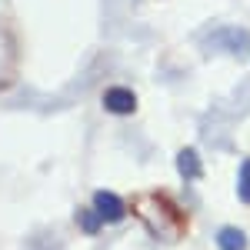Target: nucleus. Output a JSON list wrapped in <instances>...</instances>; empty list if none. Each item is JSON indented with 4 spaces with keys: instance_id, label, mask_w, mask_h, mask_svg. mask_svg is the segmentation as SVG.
<instances>
[{
    "instance_id": "obj_1",
    "label": "nucleus",
    "mask_w": 250,
    "mask_h": 250,
    "mask_svg": "<svg viewBox=\"0 0 250 250\" xmlns=\"http://www.w3.org/2000/svg\"><path fill=\"white\" fill-rule=\"evenodd\" d=\"M94 210H97V217H100L104 224H117V220H124L127 207H124V200H120L117 193L97 190V193H94Z\"/></svg>"
},
{
    "instance_id": "obj_2",
    "label": "nucleus",
    "mask_w": 250,
    "mask_h": 250,
    "mask_svg": "<svg viewBox=\"0 0 250 250\" xmlns=\"http://www.w3.org/2000/svg\"><path fill=\"white\" fill-rule=\"evenodd\" d=\"M104 107L117 117H127L137 110V97L134 90H127V87H110L107 94H104Z\"/></svg>"
},
{
    "instance_id": "obj_3",
    "label": "nucleus",
    "mask_w": 250,
    "mask_h": 250,
    "mask_svg": "<svg viewBox=\"0 0 250 250\" xmlns=\"http://www.w3.org/2000/svg\"><path fill=\"white\" fill-rule=\"evenodd\" d=\"M217 247L220 250H247V237L240 227H224L217 233Z\"/></svg>"
},
{
    "instance_id": "obj_4",
    "label": "nucleus",
    "mask_w": 250,
    "mask_h": 250,
    "mask_svg": "<svg viewBox=\"0 0 250 250\" xmlns=\"http://www.w3.org/2000/svg\"><path fill=\"white\" fill-rule=\"evenodd\" d=\"M177 170L184 173V180H197L200 177V160H197V150H180L177 154Z\"/></svg>"
},
{
    "instance_id": "obj_5",
    "label": "nucleus",
    "mask_w": 250,
    "mask_h": 250,
    "mask_svg": "<svg viewBox=\"0 0 250 250\" xmlns=\"http://www.w3.org/2000/svg\"><path fill=\"white\" fill-rule=\"evenodd\" d=\"M237 197H240L244 204H250V160L240 164V173H237Z\"/></svg>"
},
{
    "instance_id": "obj_6",
    "label": "nucleus",
    "mask_w": 250,
    "mask_h": 250,
    "mask_svg": "<svg viewBox=\"0 0 250 250\" xmlns=\"http://www.w3.org/2000/svg\"><path fill=\"white\" fill-rule=\"evenodd\" d=\"M100 224H104V220L97 217V210H94V207H90V213H83V227H87V233H94L97 227H100Z\"/></svg>"
}]
</instances>
